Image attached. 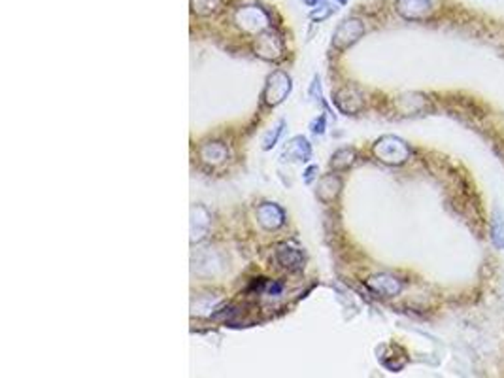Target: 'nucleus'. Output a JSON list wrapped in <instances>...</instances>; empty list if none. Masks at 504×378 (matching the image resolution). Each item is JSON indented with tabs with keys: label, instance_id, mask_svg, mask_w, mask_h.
Here are the masks:
<instances>
[{
	"label": "nucleus",
	"instance_id": "2",
	"mask_svg": "<svg viewBox=\"0 0 504 378\" xmlns=\"http://www.w3.org/2000/svg\"><path fill=\"white\" fill-rule=\"evenodd\" d=\"M397 10L406 19H423L431 11L429 0H397Z\"/></svg>",
	"mask_w": 504,
	"mask_h": 378
},
{
	"label": "nucleus",
	"instance_id": "1",
	"mask_svg": "<svg viewBox=\"0 0 504 378\" xmlns=\"http://www.w3.org/2000/svg\"><path fill=\"white\" fill-rule=\"evenodd\" d=\"M376 155H378L381 161H386V163L401 165L408 159L410 150L403 140L393 138V136H387V138H383V140L376 144Z\"/></svg>",
	"mask_w": 504,
	"mask_h": 378
}]
</instances>
